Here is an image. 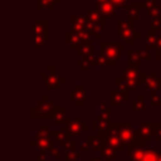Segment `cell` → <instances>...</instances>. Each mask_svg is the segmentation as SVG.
I'll return each mask as SVG.
<instances>
[{"label":"cell","mask_w":161,"mask_h":161,"mask_svg":"<svg viewBox=\"0 0 161 161\" xmlns=\"http://www.w3.org/2000/svg\"><path fill=\"white\" fill-rule=\"evenodd\" d=\"M158 156V152L155 147H145L143 156L140 161H156Z\"/></svg>","instance_id":"24"},{"label":"cell","mask_w":161,"mask_h":161,"mask_svg":"<svg viewBox=\"0 0 161 161\" xmlns=\"http://www.w3.org/2000/svg\"><path fill=\"white\" fill-rule=\"evenodd\" d=\"M80 152H82L83 155L89 152V145H88L87 141H83V142H82V151H80Z\"/></svg>","instance_id":"41"},{"label":"cell","mask_w":161,"mask_h":161,"mask_svg":"<svg viewBox=\"0 0 161 161\" xmlns=\"http://www.w3.org/2000/svg\"><path fill=\"white\" fill-rule=\"evenodd\" d=\"M64 112H65V108H64L63 106L54 107V109H53V112H52V114H50L49 118H52L54 123H60V122H63L64 118H65Z\"/></svg>","instance_id":"20"},{"label":"cell","mask_w":161,"mask_h":161,"mask_svg":"<svg viewBox=\"0 0 161 161\" xmlns=\"http://www.w3.org/2000/svg\"><path fill=\"white\" fill-rule=\"evenodd\" d=\"M94 65L96 67H116L117 62L111 60V59H108V58H106L103 55H99V57H96Z\"/></svg>","instance_id":"25"},{"label":"cell","mask_w":161,"mask_h":161,"mask_svg":"<svg viewBox=\"0 0 161 161\" xmlns=\"http://www.w3.org/2000/svg\"><path fill=\"white\" fill-rule=\"evenodd\" d=\"M99 49H101V55L118 62L122 60V45L121 44H99Z\"/></svg>","instance_id":"6"},{"label":"cell","mask_w":161,"mask_h":161,"mask_svg":"<svg viewBox=\"0 0 161 161\" xmlns=\"http://www.w3.org/2000/svg\"><path fill=\"white\" fill-rule=\"evenodd\" d=\"M75 53H77L78 55H80V57H83V55L92 54V53H93V49H92V47H91L89 44H80V45L75 49Z\"/></svg>","instance_id":"29"},{"label":"cell","mask_w":161,"mask_h":161,"mask_svg":"<svg viewBox=\"0 0 161 161\" xmlns=\"http://www.w3.org/2000/svg\"><path fill=\"white\" fill-rule=\"evenodd\" d=\"M94 60H96V57L92 53V54H88V55H83L82 59L79 62H77V65L82 68V72L86 73V72H88V68L89 67L94 65Z\"/></svg>","instance_id":"16"},{"label":"cell","mask_w":161,"mask_h":161,"mask_svg":"<svg viewBox=\"0 0 161 161\" xmlns=\"http://www.w3.org/2000/svg\"><path fill=\"white\" fill-rule=\"evenodd\" d=\"M87 161H102L101 158H97V157H89Z\"/></svg>","instance_id":"45"},{"label":"cell","mask_w":161,"mask_h":161,"mask_svg":"<svg viewBox=\"0 0 161 161\" xmlns=\"http://www.w3.org/2000/svg\"><path fill=\"white\" fill-rule=\"evenodd\" d=\"M157 39H158V35L155 34V33H148L145 38V45H146V49H150V48H155L157 47Z\"/></svg>","instance_id":"26"},{"label":"cell","mask_w":161,"mask_h":161,"mask_svg":"<svg viewBox=\"0 0 161 161\" xmlns=\"http://www.w3.org/2000/svg\"><path fill=\"white\" fill-rule=\"evenodd\" d=\"M83 157L82 152H77V151H67L65 156H64V161H77L79 158Z\"/></svg>","instance_id":"30"},{"label":"cell","mask_w":161,"mask_h":161,"mask_svg":"<svg viewBox=\"0 0 161 161\" xmlns=\"http://www.w3.org/2000/svg\"><path fill=\"white\" fill-rule=\"evenodd\" d=\"M116 84H117V89H122V91H127V87H126V82L122 77L117 78L116 79Z\"/></svg>","instance_id":"39"},{"label":"cell","mask_w":161,"mask_h":161,"mask_svg":"<svg viewBox=\"0 0 161 161\" xmlns=\"http://www.w3.org/2000/svg\"><path fill=\"white\" fill-rule=\"evenodd\" d=\"M98 111H99V113H104V114H111V111H112V107L111 106H107L106 103H103V102H101L99 104H98Z\"/></svg>","instance_id":"35"},{"label":"cell","mask_w":161,"mask_h":161,"mask_svg":"<svg viewBox=\"0 0 161 161\" xmlns=\"http://www.w3.org/2000/svg\"><path fill=\"white\" fill-rule=\"evenodd\" d=\"M98 10H99L102 18H111L114 13V6L112 5V3L101 1V4L98 5Z\"/></svg>","instance_id":"18"},{"label":"cell","mask_w":161,"mask_h":161,"mask_svg":"<svg viewBox=\"0 0 161 161\" xmlns=\"http://www.w3.org/2000/svg\"><path fill=\"white\" fill-rule=\"evenodd\" d=\"M138 73H140V67L127 65L122 70V77L127 80H133V79H138Z\"/></svg>","instance_id":"17"},{"label":"cell","mask_w":161,"mask_h":161,"mask_svg":"<svg viewBox=\"0 0 161 161\" xmlns=\"http://www.w3.org/2000/svg\"><path fill=\"white\" fill-rule=\"evenodd\" d=\"M153 136L157 141H161V123H153Z\"/></svg>","instance_id":"37"},{"label":"cell","mask_w":161,"mask_h":161,"mask_svg":"<svg viewBox=\"0 0 161 161\" xmlns=\"http://www.w3.org/2000/svg\"><path fill=\"white\" fill-rule=\"evenodd\" d=\"M49 137H52L50 133H49V130H48V131H45V130H39V131L36 132V138H49Z\"/></svg>","instance_id":"40"},{"label":"cell","mask_w":161,"mask_h":161,"mask_svg":"<svg viewBox=\"0 0 161 161\" xmlns=\"http://www.w3.org/2000/svg\"><path fill=\"white\" fill-rule=\"evenodd\" d=\"M156 58H157V60H161V48H158V50L156 53Z\"/></svg>","instance_id":"44"},{"label":"cell","mask_w":161,"mask_h":161,"mask_svg":"<svg viewBox=\"0 0 161 161\" xmlns=\"http://www.w3.org/2000/svg\"><path fill=\"white\" fill-rule=\"evenodd\" d=\"M48 21H33L31 23V33H43L47 31Z\"/></svg>","instance_id":"28"},{"label":"cell","mask_w":161,"mask_h":161,"mask_svg":"<svg viewBox=\"0 0 161 161\" xmlns=\"http://www.w3.org/2000/svg\"><path fill=\"white\" fill-rule=\"evenodd\" d=\"M54 104L48 101V96H43L42 101H38L35 103V106L31 107V117H36V118H49L53 109H54Z\"/></svg>","instance_id":"4"},{"label":"cell","mask_w":161,"mask_h":161,"mask_svg":"<svg viewBox=\"0 0 161 161\" xmlns=\"http://www.w3.org/2000/svg\"><path fill=\"white\" fill-rule=\"evenodd\" d=\"M138 82L145 88L151 89V91H158L161 88V77H158L156 72H152V73L140 72L138 73Z\"/></svg>","instance_id":"5"},{"label":"cell","mask_w":161,"mask_h":161,"mask_svg":"<svg viewBox=\"0 0 161 161\" xmlns=\"http://www.w3.org/2000/svg\"><path fill=\"white\" fill-rule=\"evenodd\" d=\"M109 127L117 133L123 146H145L143 138L130 123H112Z\"/></svg>","instance_id":"1"},{"label":"cell","mask_w":161,"mask_h":161,"mask_svg":"<svg viewBox=\"0 0 161 161\" xmlns=\"http://www.w3.org/2000/svg\"><path fill=\"white\" fill-rule=\"evenodd\" d=\"M31 146L35 147L40 152H48L54 146V143H53L52 137H49V138H36V141L31 142Z\"/></svg>","instance_id":"11"},{"label":"cell","mask_w":161,"mask_h":161,"mask_svg":"<svg viewBox=\"0 0 161 161\" xmlns=\"http://www.w3.org/2000/svg\"><path fill=\"white\" fill-rule=\"evenodd\" d=\"M65 43H68L72 47V49H77L82 44L80 38L75 33H67L65 34Z\"/></svg>","instance_id":"22"},{"label":"cell","mask_w":161,"mask_h":161,"mask_svg":"<svg viewBox=\"0 0 161 161\" xmlns=\"http://www.w3.org/2000/svg\"><path fill=\"white\" fill-rule=\"evenodd\" d=\"M128 63H140L138 52H136L135 49L128 50Z\"/></svg>","instance_id":"34"},{"label":"cell","mask_w":161,"mask_h":161,"mask_svg":"<svg viewBox=\"0 0 161 161\" xmlns=\"http://www.w3.org/2000/svg\"><path fill=\"white\" fill-rule=\"evenodd\" d=\"M59 70L60 68L59 67H55V65H49L48 69L45 72H43L42 77H43V80H44V84L48 87V88H58L60 87L65 79L62 78L59 75Z\"/></svg>","instance_id":"3"},{"label":"cell","mask_w":161,"mask_h":161,"mask_svg":"<svg viewBox=\"0 0 161 161\" xmlns=\"http://www.w3.org/2000/svg\"><path fill=\"white\" fill-rule=\"evenodd\" d=\"M128 98V91H122V89H112L111 91V104L112 107H117L123 104Z\"/></svg>","instance_id":"10"},{"label":"cell","mask_w":161,"mask_h":161,"mask_svg":"<svg viewBox=\"0 0 161 161\" xmlns=\"http://www.w3.org/2000/svg\"><path fill=\"white\" fill-rule=\"evenodd\" d=\"M146 146H127L128 155H130V161H140L143 156Z\"/></svg>","instance_id":"14"},{"label":"cell","mask_w":161,"mask_h":161,"mask_svg":"<svg viewBox=\"0 0 161 161\" xmlns=\"http://www.w3.org/2000/svg\"><path fill=\"white\" fill-rule=\"evenodd\" d=\"M99 153H101V157H102L101 160L102 161H113L117 157V152L113 148H111V147H108L106 145H102L101 146Z\"/></svg>","instance_id":"19"},{"label":"cell","mask_w":161,"mask_h":161,"mask_svg":"<svg viewBox=\"0 0 161 161\" xmlns=\"http://www.w3.org/2000/svg\"><path fill=\"white\" fill-rule=\"evenodd\" d=\"M87 142L89 145V147L92 148V151L94 153H98L101 151V146H102V142H101V138L99 137H96L93 135H89L87 137Z\"/></svg>","instance_id":"23"},{"label":"cell","mask_w":161,"mask_h":161,"mask_svg":"<svg viewBox=\"0 0 161 161\" xmlns=\"http://www.w3.org/2000/svg\"><path fill=\"white\" fill-rule=\"evenodd\" d=\"M138 36H140V34L133 31L132 21H119V38L123 42L132 44L135 42V39H137Z\"/></svg>","instance_id":"7"},{"label":"cell","mask_w":161,"mask_h":161,"mask_svg":"<svg viewBox=\"0 0 161 161\" xmlns=\"http://www.w3.org/2000/svg\"><path fill=\"white\" fill-rule=\"evenodd\" d=\"M42 130H49V126H48V123H43V126H42Z\"/></svg>","instance_id":"46"},{"label":"cell","mask_w":161,"mask_h":161,"mask_svg":"<svg viewBox=\"0 0 161 161\" xmlns=\"http://www.w3.org/2000/svg\"><path fill=\"white\" fill-rule=\"evenodd\" d=\"M109 116L104 114V113H99L98 117H96L93 119V128L97 131H103L107 130L109 127Z\"/></svg>","instance_id":"12"},{"label":"cell","mask_w":161,"mask_h":161,"mask_svg":"<svg viewBox=\"0 0 161 161\" xmlns=\"http://www.w3.org/2000/svg\"><path fill=\"white\" fill-rule=\"evenodd\" d=\"M145 108H146L145 96H143V94H140V96H138V99L133 102V112L140 113V112H143Z\"/></svg>","instance_id":"27"},{"label":"cell","mask_w":161,"mask_h":161,"mask_svg":"<svg viewBox=\"0 0 161 161\" xmlns=\"http://www.w3.org/2000/svg\"><path fill=\"white\" fill-rule=\"evenodd\" d=\"M49 133L52 136V138H55L59 143L64 142V141H68L72 138V135L64 128V130H49Z\"/></svg>","instance_id":"15"},{"label":"cell","mask_w":161,"mask_h":161,"mask_svg":"<svg viewBox=\"0 0 161 161\" xmlns=\"http://www.w3.org/2000/svg\"><path fill=\"white\" fill-rule=\"evenodd\" d=\"M156 161H161V153H158V156H157V160Z\"/></svg>","instance_id":"47"},{"label":"cell","mask_w":161,"mask_h":161,"mask_svg":"<svg viewBox=\"0 0 161 161\" xmlns=\"http://www.w3.org/2000/svg\"><path fill=\"white\" fill-rule=\"evenodd\" d=\"M140 8L135 6V5H131L128 8V14H130V20L131 21H135V20H138L140 19Z\"/></svg>","instance_id":"32"},{"label":"cell","mask_w":161,"mask_h":161,"mask_svg":"<svg viewBox=\"0 0 161 161\" xmlns=\"http://www.w3.org/2000/svg\"><path fill=\"white\" fill-rule=\"evenodd\" d=\"M48 39V33L43 31V33H31V43L35 44L36 47H43L47 43Z\"/></svg>","instance_id":"21"},{"label":"cell","mask_w":161,"mask_h":161,"mask_svg":"<svg viewBox=\"0 0 161 161\" xmlns=\"http://www.w3.org/2000/svg\"><path fill=\"white\" fill-rule=\"evenodd\" d=\"M59 147L65 148L67 151H75L77 150V141H73L72 138L68 141H64L62 143H59Z\"/></svg>","instance_id":"31"},{"label":"cell","mask_w":161,"mask_h":161,"mask_svg":"<svg viewBox=\"0 0 161 161\" xmlns=\"http://www.w3.org/2000/svg\"><path fill=\"white\" fill-rule=\"evenodd\" d=\"M125 3H126V0H112V5L114 8H117V6H125Z\"/></svg>","instance_id":"43"},{"label":"cell","mask_w":161,"mask_h":161,"mask_svg":"<svg viewBox=\"0 0 161 161\" xmlns=\"http://www.w3.org/2000/svg\"><path fill=\"white\" fill-rule=\"evenodd\" d=\"M138 135L143 138V141H151L153 137V123H142L137 130Z\"/></svg>","instance_id":"13"},{"label":"cell","mask_w":161,"mask_h":161,"mask_svg":"<svg viewBox=\"0 0 161 161\" xmlns=\"http://www.w3.org/2000/svg\"><path fill=\"white\" fill-rule=\"evenodd\" d=\"M150 96H151V104L156 107H161V97L158 96L157 91H151Z\"/></svg>","instance_id":"33"},{"label":"cell","mask_w":161,"mask_h":161,"mask_svg":"<svg viewBox=\"0 0 161 161\" xmlns=\"http://www.w3.org/2000/svg\"><path fill=\"white\" fill-rule=\"evenodd\" d=\"M88 98V92L83 88V86H82V83H78L77 86H75V89L72 92V94H70V99L73 101V102H75V104L78 106V107H82L83 106V102L86 101Z\"/></svg>","instance_id":"9"},{"label":"cell","mask_w":161,"mask_h":161,"mask_svg":"<svg viewBox=\"0 0 161 161\" xmlns=\"http://www.w3.org/2000/svg\"><path fill=\"white\" fill-rule=\"evenodd\" d=\"M98 137L101 138L102 145H106V146L113 148L117 153H119V152L123 151V145H122L121 140L118 138L117 133H116L111 127H108L107 130L99 131V136H98Z\"/></svg>","instance_id":"2"},{"label":"cell","mask_w":161,"mask_h":161,"mask_svg":"<svg viewBox=\"0 0 161 161\" xmlns=\"http://www.w3.org/2000/svg\"><path fill=\"white\" fill-rule=\"evenodd\" d=\"M47 153H48V156H50L52 158H59V156H60V153H59V147H55V146H53Z\"/></svg>","instance_id":"38"},{"label":"cell","mask_w":161,"mask_h":161,"mask_svg":"<svg viewBox=\"0 0 161 161\" xmlns=\"http://www.w3.org/2000/svg\"><path fill=\"white\" fill-rule=\"evenodd\" d=\"M47 157H48L47 152H39L36 155V161H47Z\"/></svg>","instance_id":"42"},{"label":"cell","mask_w":161,"mask_h":161,"mask_svg":"<svg viewBox=\"0 0 161 161\" xmlns=\"http://www.w3.org/2000/svg\"><path fill=\"white\" fill-rule=\"evenodd\" d=\"M138 58H140V60H147L148 62V60H151V54L147 49H143V50L138 52Z\"/></svg>","instance_id":"36"},{"label":"cell","mask_w":161,"mask_h":161,"mask_svg":"<svg viewBox=\"0 0 161 161\" xmlns=\"http://www.w3.org/2000/svg\"><path fill=\"white\" fill-rule=\"evenodd\" d=\"M64 126H65V130L70 133V135H78L80 136L83 133V131H86L88 128V125L86 122H83L82 119L79 118H64L63 121Z\"/></svg>","instance_id":"8"}]
</instances>
